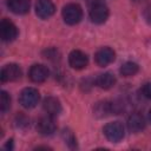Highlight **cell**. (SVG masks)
<instances>
[{
    "label": "cell",
    "mask_w": 151,
    "mask_h": 151,
    "mask_svg": "<svg viewBox=\"0 0 151 151\" xmlns=\"http://www.w3.org/2000/svg\"><path fill=\"white\" fill-rule=\"evenodd\" d=\"M11 107V97L6 91H1L0 96V110L2 113L7 112Z\"/></svg>",
    "instance_id": "obj_18"
},
{
    "label": "cell",
    "mask_w": 151,
    "mask_h": 151,
    "mask_svg": "<svg viewBox=\"0 0 151 151\" xmlns=\"http://www.w3.org/2000/svg\"><path fill=\"white\" fill-rule=\"evenodd\" d=\"M39 99H40V94H39L38 90H35L33 87H26V88H24L21 91V93H20V97H19L20 104L24 107H26V109L34 107L39 103Z\"/></svg>",
    "instance_id": "obj_3"
},
{
    "label": "cell",
    "mask_w": 151,
    "mask_h": 151,
    "mask_svg": "<svg viewBox=\"0 0 151 151\" xmlns=\"http://www.w3.org/2000/svg\"><path fill=\"white\" fill-rule=\"evenodd\" d=\"M143 15H144L145 21L151 25V5H149L147 7H145V9L143 12Z\"/></svg>",
    "instance_id": "obj_21"
},
{
    "label": "cell",
    "mask_w": 151,
    "mask_h": 151,
    "mask_svg": "<svg viewBox=\"0 0 151 151\" xmlns=\"http://www.w3.org/2000/svg\"><path fill=\"white\" fill-rule=\"evenodd\" d=\"M18 35V29L15 27V25L7 20V19H2L0 22V37L4 41H12L17 38Z\"/></svg>",
    "instance_id": "obj_5"
},
{
    "label": "cell",
    "mask_w": 151,
    "mask_h": 151,
    "mask_svg": "<svg viewBox=\"0 0 151 151\" xmlns=\"http://www.w3.org/2000/svg\"><path fill=\"white\" fill-rule=\"evenodd\" d=\"M8 8L15 14H26L29 11V0H8Z\"/></svg>",
    "instance_id": "obj_14"
},
{
    "label": "cell",
    "mask_w": 151,
    "mask_h": 151,
    "mask_svg": "<svg viewBox=\"0 0 151 151\" xmlns=\"http://www.w3.org/2000/svg\"><path fill=\"white\" fill-rule=\"evenodd\" d=\"M15 124L18 127H21V129H26L28 125H29V119L27 116H25L24 113H19L17 114L15 117Z\"/></svg>",
    "instance_id": "obj_19"
},
{
    "label": "cell",
    "mask_w": 151,
    "mask_h": 151,
    "mask_svg": "<svg viewBox=\"0 0 151 151\" xmlns=\"http://www.w3.org/2000/svg\"><path fill=\"white\" fill-rule=\"evenodd\" d=\"M114 58H116V53H114V51H113L112 48H110V47H101V48H99V50L97 51L96 55H94L96 63H97L99 66H101V67H104V66L111 64V63L114 60Z\"/></svg>",
    "instance_id": "obj_10"
},
{
    "label": "cell",
    "mask_w": 151,
    "mask_h": 151,
    "mask_svg": "<svg viewBox=\"0 0 151 151\" xmlns=\"http://www.w3.org/2000/svg\"><path fill=\"white\" fill-rule=\"evenodd\" d=\"M87 63H88L87 55L79 50H74L68 54V64L74 70H83L84 67H86Z\"/></svg>",
    "instance_id": "obj_8"
},
{
    "label": "cell",
    "mask_w": 151,
    "mask_h": 151,
    "mask_svg": "<svg viewBox=\"0 0 151 151\" xmlns=\"http://www.w3.org/2000/svg\"><path fill=\"white\" fill-rule=\"evenodd\" d=\"M138 70H139V66L136 63H133V61H126V63H124L120 66L119 72H120V74L123 77H132V76H134L138 72Z\"/></svg>",
    "instance_id": "obj_16"
},
{
    "label": "cell",
    "mask_w": 151,
    "mask_h": 151,
    "mask_svg": "<svg viewBox=\"0 0 151 151\" xmlns=\"http://www.w3.org/2000/svg\"><path fill=\"white\" fill-rule=\"evenodd\" d=\"M42 107L46 112V114H50V116H58L60 112H61V104L60 101L54 98V97H46L44 99V103H42Z\"/></svg>",
    "instance_id": "obj_12"
},
{
    "label": "cell",
    "mask_w": 151,
    "mask_h": 151,
    "mask_svg": "<svg viewBox=\"0 0 151 151\" xmlns=\"http://www.w3.org/2000/svg\"><path fill=\"white\" fill-rule=\"evenodd\" d=\"M149 119H150V122H151V110H150V112H149Z\"/></svg>",
    "instance_id": "obj_23"
},
{
    "label": "cell",
    "mask_w": 151,
    "mask_h": 151,
    "mask_svg": "<svg viewBox=\"0 0 151 151\" xmlns=\"http://www.w3.org/2000/svg\"><path fill=\"white\" fill-rule=\"evenodd\" d=\"M94 112L98 117H106L111 113H113V106H112V103H109V101H101V103H98L96 105V109H94Z\"/></svg>",
    "instance_id": "obj_17"
},
{
    "label": "cell",
    "mask_w": 151,
    "mask_h": 151,
    "mask_svg": "<svg viewBox=\"0 0 151 151\" xmlns=\"http://www.w3.org/2000/svg\"><path fill=\"white\" fill-rule=\"evenodd\" d=\"M6 147H7V149H12V147H13V140H8Z\"/></svg>",
    "instance_id": "obj_22"
},
{
    "label": "cell",
    "mask_w": 151,
    "mask_h": 151,
    "mask_svg": "<svg viewBox=\"0 0 151 151\" xmlns=\"http://www.w3.org/2000/svg\"><path fill=\"white\" fill-rule=\"evenodd\" d=\"M21 77V68L17 64H8L1 70V81H15Z\"/></svg>",
    "instance_id": "obj_9"
},
{
    "label": "cell",
    "mask_w": 151,
    "mask_h": 151,
    "mask_svg": "<svg viewBox=\"0 0 151 151\" xmlns=\"http://www.w3.org/2000/svg\"><path fill=\"white\" fill-rule=\"evenodd\" d=\"M103 131H104V134L107 138V140H110L112 143H118L124 137V126L119 122L107 123L104 126Z\"/></svg>",
    "instance_id": "obj_2"
},
{
    "label": "cell",
    "mask_w": 151,
    "mask_h": 151,
    "mask_svg": "<svg viewBox=\"0 0 151 151\" xmlns=\"http://www.w3.org/2000/svg\"><path fill=\"white\" fill-rule=\"evenodd\" d=\"M127 127L133 133L140 132L145 127V119H144V117L140 113H137V112L132 113L129 117V119H127Z\"/></svg>",
    "instance_id": "obj_13"
},
{
    "label": "cell",
    "mask_w": 151,
    "mask_h": 151,
    "mask_svg": "<svg viewBox=\"0 0 151 151\" xmlns=\"http://www.w3.org/2000/svg\"><path fill=\"white\" fill-rule=\"evenodd\" d=\"M28 76H29V79L33 81V83H42L47 79L48 77V70L46 66L44 65H40V64H35L33 65L31 68H29V72H28Z\"/></svg>",
    "instance_id": "obj_11"
},
{
    "label": "cell",
    "mask_w": 151,
    "mask_h": 151,
    "mask_svg": "<svg viewBox=\"0 0 151 151\" xmlns=\"http://www.w3.org/2000/svg\"><path fill=\"white\" fill-rule=\"evenodd\" d=\"M140 92H142V96L147 98V99H151V81H146L143 84L142 88H140Z\"/></svg>",
    "instance_id": "obj_20"
},
{
    "label": "cell",
    "mask_w": 151,
    "mask_h": 151,
    "mask_svg": "<svg viewBox=\"0 0 151 151\" xmlns=\"http://www.w3.org/2000/svg\"><path fill=\"white\" fill-rule=\"evenodd\" d=\"M109 17V8L103 2H94L90 8V19L94 24H103Z\"/></svg>",
    "instance_id": "obj_4"
},
{
    "label": "cell",
    "mask_w": 151,
    "mask_h": 151,
    "mask_svg": "<svg viewBox=\"0 0 151 151\" xmlns=\"http://www.w3.org/2000/svg\"><path fill=\"white\" fill-rule=\"evenodd\" d=\"M96 84H97V86H99L103 90H109V88H111L116 84V78H114L113 74H111L109 72L101 73V74H99L97 77Z\"/></svg>",
    "instance_id": "obj_15"
},
{
    "label": "cell",
    "mask_w": 151,
    "mask_h": 151,
    "mask_svg": "<svg viewBox=\"0 0 151 151\" xmlns=\"http://www.w3.org/2000/svg\"><path fill=\"white\" fill-rule=\"evenodd\" d=\"M55 12V6L52 0H38L35 4V13L41 19L52 17Z\"/></svg>",
    "instance_id": "obj_7"
},
{
    "label": "cell",
    "mask_w": 151,
    "mask_h": 151,
    "mask_svg": "<svg viewBox=\"0 0 151 151\" xmlns=\"http://www.w3.org/2000/svg\"><path fill=\"white\" fill-rule=\"evenodd\" d=\"M63 18L66 24L76 25L83 18V9L78 4H68L63 8Z\"/></svg>",
    "instance_id": "obj_1"
},
{
    "label": "cell",
    "mask_w": 151,
    "mask_h": 151,
    "mask_svg": "<svg viewBox=\"0 0 151 151\" xmlns=\"http://www.w3.org/2000/svg\"><path fill=\"white\" fill-rule=\"evenodd\" d=\"M37 129H38V132L42 136H51L55 129H57V125H55V122L53 119V116H44L41 117L39 120H38V124H37Z\"/></svg>",
    "instance_id": "obj_6"
}]
</instances>
